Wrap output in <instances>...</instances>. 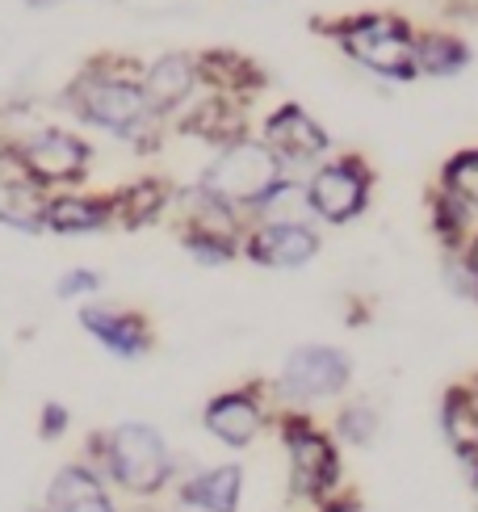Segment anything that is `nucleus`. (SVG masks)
<instances>
[{
  "label": "nucleus",
  "mask_w": 478,
  "mask_h": 512,
  "mask_svg": "<svg viewBox=\"0 0 478 512\" xmlns=\"http://www.w3.org/2000/svg\"><path fill=\"white\" fill-rule=\"evenodd\" d=\"M80 462H89L105 483L135 500H156L177 479V458H172L164 433L143 420H122L114 429L93 433L84 441Z\"/></svg>",
  "instance_id": "1"
},
{
  "label": "nucleus",
  "mask_w": 478,
  "mask_h": 512,
  "mask_svg": "<svg viewBox=\"0 0 478 512\" xmlns=\"http://www.w3.org/2000/svg\"><path fill=\"white\" fill-rule=\"evenodd\" d=\"M63 105L84 122V126H97V131L126 139L135 147L151 143V126H156V114L147 110L143 89H139V76L118 68V63H105V59H89L84 68L76 72V80L63 89Z\"/></svg>",
  "instance_id": "2"
},
{
  "label": "nucleus",
  "mask_w": 478,
  "mask_h": 512,
  "mask_svg": "<svg viewBox=\"0 0 478 512\" xmlns=\"http://www.w3.org/2000/svg\"><path fill=\"white\" fill-rule=\"evenodd\" d=\"M323 34L340 42V51L365 72L386 76V80H416V30L399 13H357L340 21H323Z\"/></svg>",
  "instance_id": "3"
},
{
  "label": "nucleus",
  "mask_w": 478,
  "mask_h": 512,
  "mask_svg": "<svg viewBox=\"0 0 478 512\" xmlns=\"http://www.w3.org/2000/svg\"><path fill=\"white\" fill-rule=\"evenodd\" d=\"M277 437L290 454V492L294 500L323 504L328 496L340 492L344 483V462H340V445L328 429H319L311 412L286 408L277 420Z\"/></svg>",
  "instance_id": "4"
},
{
  "label": "nucleus",
  "mask_w": 478,
  "mask_h": 512,
  "mask_svg": "<svg viewBox=\"0 0 478 512\" xmlns=\"http://www.w3.org/2000/svg\"><path fill=\"white\" fill-rule=\"evenodd\" d=\"M281 160L269 152L260 139H235L227 147H219V156L210 160V168L202 173L198 189L202 194H210L214 202H223L231 210H239V215H248V210L256 206V198L265 194L269 185L281 181Z\"/></svg>",
  "instance_id": "5"
},
{
  "label": "nucleus",
  "mask_w": 478,
  "mask_h": 512,
  "mask_svg": "<svg viewBox=\"0 0 478 512\" xmlns=\"http://www.w3.org/2000/svg\"><path fill=\"white\" fill-rule=\"evenodd\" d=\"M353 382V357L336 345H298L281 361V374L273 382V395L286 408L307 412L311 403L340 399Z\"/></svg>",
  "instance_id": "6"
},
{
  "label": "nucleus",
  "mask_w": 478,
  "mask_h": 512,
  "mask_svg": "<svg viewBox=\"0 0 478 512\" xmlns=\"http://www.w3.org/2000/svg\"><path fill=\"white\" fill-rule=\"evenodd\" d=\"M13 156L17 173L51 194V189H72L89 177L93 147L76 131H63V126H34V131L13 139Z\"/></svg>",
  "instance_id": "7"
},
{
  "label": "nucleus",
  "mask_w": 478,
  "mask_h": 512,
  "mask_svg": "<svg viewBox=\"0 0 478 512\" xmlns=\"http://www.w3.org/2000/svg\"><path fill=\"white\" fill-rule=\"evenodd\" d=\"M369 194H374V168L361 156H340L319 164L307 181V202L315 219L323 223H353L357 215H365Z\"/></svg>",
  "instance_id": "8"
},
{
  "label": "nucleus",
  "mask_w": 478,
  "mask_h": 512,
  "mask_svg": "<svg viewBox=\"0 0 478 512\" xmlns=\"http://www.w3.org/2000/svg\"><path fill=\"white\" fill-rule=\"evenodd\" d=\"M202 424L214 441L231 445V450H248V445L260 437V429L269 424V403L260 387H235L223 391L206 403Z\"/></svg>",
  "instance_id": "9"
},
{
  "label": "nucleus",
  "mask_w": 478,
  "mask_h": 512,
  "mask_svg": "<svg viewBox=\"0 0 478 512\" xmlns=\"http://www.w3.org/2000/svg\"><path fill=\"white\" fill-rule=\"evenodd\" d=\"M269 147V152L281 160V168L286 164H319L323 156L332 152V139L328 131L302 110V105L286 101V105H277V110L269 114L265 122V139H260Z\"/></svg>",
  "instance_id": "10"
},
{
  "label": "nucleus",
  "mask_w": 478,
  "mask_h": 512,
  "mask_svg": "<svg viewBox=\"0 0 478 512\" xmlns=\"http://www.w3.org/2000/svg\"><path fill=\"white\" fill-rule=\"evenodd\" d=\"M80 328L89 332L105 353H114L122 361H135L143 357L156 336H151V324L139 311H126V307H105V303H84L80 307Z\"/></svg>",
  "instance_id": "11"
},
{
  "label": "nucleus",
  "mask_w": 478,
  "mask_h": 512,
  "mask_svg": "<svg viewBox=\"0 0 478 512\" xmlns=\"http://www.w3.org/2000/svg\"><path fill=\"white\" fill-rule=\"evenodd\" d=\"M198 55H185V51H168L160 55L151 68L139 76V89L147 110L156 118H168L189 105V97L198 93Z\"/></svg>",
  "instance_id": "12"
},
{
  "label": "nucleus",
  "mask_w": 478,
  "mask_h": 512,
  "mask_svg": "<svg viewBox=\"0 0 478 512\" xmlns=\"http://www.w3.org/2000/svg\"><path fill=\"white\" fill-rule=\"evenodd\" d=\"M239 252L265 269H302L319 256L315 227H252L239 240Z\"/></svg>",
  "instance_id": "13"
},
{
  "label": "nucleus",
  "mask_w": 478,
  "mask_h": 512,
  "mask_svg": "<svg viewBox=\"0 0 478 512\" xmlns=\"http://www.w3.org/2000/svg\"><path fill=\"white\" fill-rule=\"evenodd\" d=\"M38 512H118V504L110 496V483L89 462H68L51 475Z\"/></svg>",
  "instance_id": "14"
},
{
  "label": "nucleus",
  "mask_w": 478,
  "mask_h": 512,
  "mask_svg": "<svg viewBox=\"0 0 478 512\" xmlns=\"http://www.w3.org/2000/svg\"><path fill=\"white\" fill-rule=\"evenodd\" d=\"M42 227L55 231V236H97V231L114 227V202H110V194H76V189H63V194L47 198Z\"/></svg>",
  "instance_id": "15"
},
{
  "label": "nucleus",
  "mask_w": 478,
  "mask_h": 512,
  "mask_svg": "<svg viewBox=\"0 0 478 512\" xmlns=\"http://www.w3.org/2000/svg\"><path fill=\"white\" fill-rule=\"evenodd\" d=\"M198 80L231 101H244L269 84V76L260 72V63H252L248 55H235V51H202L198 55Z\"/></svg>",
  "instance_id": "16"
},
{
  "label": "nucleus",
  "mask_w": 478,
  "mask_h": 512,
  "mask_svg": "<svg viewBox=\"0 0 478 512\" xmlns=\"http://www.w3.org/2000/svg\"><path fill=\"white\" fill-rule=\"evenodd\" d=\"M177 496L202 504L210 512H239V500H244V466L239 462H219V466H206V471L189 475Z\"/></svg>",
  "instance_id": "17"
},
{
  "label": "nucleus",
  "mask_w": 478,
  "mask_h": 512,
  "mask_svg": "<svg viewBox=\"0 0 478 512\" xmlns=\"http://www.w3.org/2000/svg\"><path fill=\"white\" fill-rule=\"evenodd\" d=\"M110 202H114V223L126 231H139L147 223H156L172 206V185L164 177H139L122 185L118 194H110Z\"/></svg>",
  "instance_id": "18"
},
{
  "label": "nucleus",
  "mask_w": 478,
  "mask_h": 512,
  "mask_svg": "<svg viewBox=\"0 0 478 512\" xmlns=\"http://www.w3.org/2000/svg\"><path fill=\"white\" fill-rule=\"evenodd\" d=\"M47 189L34 185L30 177H5L0 181V227L21 231V236H42V215H47Z\"/></svg>",
  "instance_id": "19"
},
{
  "label": "nucleus",
  "mask_w": 478,
  "mask_h": 512,
  "mask_svg": "<svg viewBox=\"0 0 478 512\" xmlns=\"http://www.w3.org/2000/svg\"><path fill=\"white\" fill-rule=\"evenodd\" d=\"M248 215L256 219V227H311L315 210L307 202V185L281 177L277 185H269L265 194L256 198Z\"/></svg>",
  "instance_id": "20"
},
{
  "label": "nucleus",
  "mask_w": 478,
  "mask_h": 512,
  "mask_svg": "<svg viewBox=\"0 0 478 512\" xmlns=\"http://www.w3.org/2000/svg\"><path fill=\"white\" fill-rule=\"evenodd\" d=\"M181 131L227 147V143H235V139H244V110H239V101L214 93V97L198 101V105H193V110L181 118Z\"/></svg>",
  "instance_id": "21"
},
{
  "label": "nucleus",
  "mask_w": 478,
  "mask_h": 512,
  "mask_svg": "<svg viewBox=\"0 0 478 512\" xmlns=\"http://www.w3.org/2000/svg\"><path fill=\"white\" fill-rule=\"evenodd\" d=\"M441 433L449 441V450L458 454V462L478 454V399L466 382L449 387L441 399Z\"/></svg>",
  "instance_id": "22"
},
{
  "label": "nucleus",
  "mask_w": 478,
  "mask_h": 512,
  "mask_svg": "<svg viewBox=\"0 0 478 512\" xmlns=\"http://www.w3.org/2000/svg\"><path fill=\"white\" fill-rule=\"evenodd\" d=\"M411 63H416V76H458L466 72L470 63V47L458 34H445V30H428L416 34V47H411Z\"/></svg>",
  "instance_id": "23"
},
{
  "label": "nucleus",
  "mask_w": 478,
  "mask_h": 512,
  "mask_svg": "<svg viewBox=\"0 0 478 512\" xmlns=\"http://www.w3.org/2000/svg\"><path fill=\"white\" fill-rule=\"evenodd\" d=\"M382 429V416L374 403H365V399H353V403H344V408L336 412V424H332V433L344 441V445H353V450H365V445H374Z\"/></svg>",
  "instance_id": "24"
},
{
  "label": "nucleus",
  "mask_w": 478,
  "mask_h": 512,
  "mask_svg": "<svg viewBox=\"0 0 478 512\" xmlns=\"http://www.w3.org/2000/svg\"><path fill=\"white\" fill-rule=\"evenodd\" d=\"M428 215H432V231H437V240L458 252L462 240H466V227H470V206L458 202L453 194H445V189H437V194L428 198Z\"/></svg>",
  "instance_id": "25"
},
{
  "label": "nucleus",
  "mask_w": 478,
  "mask_h": 512,
  "mask_svg": "<svg viewBox=\"0 0 478 512\" xmlns=\"http://www.w3.org/2000/svg\"><path fill=\"white\" fill-rule=\"evenodd\" d=\"M441 189H445V194H453L458 202H466L470 210H478V147H466V152L445 160Z\"/></svg>",
  "instance_id": "26"
},
{
  "label": "nucleus",
  "mask_w": 478,
  "mask_h": 512,
  "mask_svg": "<svg viewBox=\"0 0 478 512\" xmlns=\"http://www.w3.org/2000/svg\"><path fill=\"white\" fill-rule=\"evenodd\" d=\"M181 244L198 265H231L239 256V240L214 236V231H198V227H181Z\"/></svg>",
  "instance_id": "27"
},
{
  "label": "nucleus",
  "mask_w": 478,
  "mask_h": 512,
  "mask_svg": "<svg viewBox=\"0 0 478 512\" xmlns=\"http://www.w3.org/2000/svg\"><path fill=\"white\" fill-rule=\"evenodd\" d=\"M101 290V273L97 269H68V273H59V282H55V298H63V303H76V298H93Z\"/></svg>",
  "instance_id": "28"
},
{
  "label": "nucleus",
  "mask_w": 478,
  "mask_h": 512,
  "mask_svg": "<svg viewBox=\"0 0 478 512\" xmlns=\"http://www.w3.org/2000/svg\"><path fill=\"white\" fill-rule=\"evenodd\" d=\"M72 429V412H68V403H59V399H47L38 408V437L42 441H59V437H68Z\"/></svg>",
  "instance_id": "29"
},
{
  "label": "nucleus",
  "mask_w": 478,
  "mask_h": 512,
  "mask_svg": "<svg viewBox=\"0 0 478 512\" xmlns=\"http://www.w3.org/2000/svg\"><path fill=\"white\" fill-rule=\"evenodd\" d=\"M445 286L453 290V294H462V298H470V303H478V282L470 277V269H466V261H445Z\"/></svg>",
  "instance_id": "30"
},
{
  "label": "nucleus",
  "mask_w": 478,
  "mask_h": 512,
  "mask_svg": "<svg viewBox=\"0 0 478 512\" xmlns=\"http://www.w3.org/2000/svg\"><path fill=\"white\" fill-rule=\"evenodd\" d=\"M315 512H365V504L357 496H349V492H336V496H328L323 504H315Z\"/></svg>",
  "instance_id": "31"
},
{
  "label": "nucleus",
  "mask_w": 478,
  "mask_h": 512,
  "mask_svg": "<svg viewBox=\"0 0 478 512\" xmlns=\"http://www.w3.org/2000/svg\"><path fill=\"white\" fill-rule=\"evenodd\" d=\"M17 173V156H13V139L0 135V181Z\"/></svg>",
  "instance_id": "32"
},
{
  "label": "nucleus",
  "mask_w": 478,
  "mask_h": 512,
  "mask_svg": "<svg viewBox=\"0 0 478 512\" xmlns=\"http://www.w3.org/2000/svg\"><path fill=\"white\" fill-rule=\"evenodd\" d=\"M164 512H210V508H202V504H193V500H185V496H177Z\"/></svg>",
  "instance_id": "33"
},
{
  "label": "nucleus",
  "mask_w": 478,
  "mask_h": 512,
  "mask_svg": "<svg viewBox=\"0 0 478 512\" xmlns=\"http://www.w3.org/2000/svg\"><path fill=\"white\" fill-rule=\"evenodd\" d=\"M462 261H466V269H470V277H474V282H478V236L470 240V248H466V256H462Z\"/></svg>",
  "instance_id": "34"
},
{
  "label": "nucleus",
  "mask_w": 478,
  "mask_h": 512,
  "mask_svg": "<svg viewBox=\"0 0 478 512\" xmlns=\"http://www.w3.org/2000/svg\"><path fill=\"white\" fill-rule=\"evenodd\" d=\"M462 466H466V479H470V487L478 492V454H474V458H466Z\"/></svg>",
  "instance_id": "35"
},
{
  "label": "nucleus",
  "mask_w": 478,
  "mask_h": 512,
  "mask_svg": "<svg viewBox=\"0 0 478 512\" xmlns=\"http://www.w3.org/2000/svg\"><path fill=\"white\" fill-rule=\"evenodd\" d=\"M21 5H26V9H34V13H42V9H55L59 0H21Z\"/></svg>",
  "instance_id": "36"
},
{
  "label": "nucleus",
  "mask_w": 478,
  "mask_h": 512,
  "mask_svg": "<svg viewBox=\"0 0 478 512\" xmlns=\"http://www.w3.org/2000/svg\"><path fill=\"white\" fill-rule=\"evenodd\" d=\"M466 387H470V391H474V399H478V374H474V378L466 382Z\"/></svg>",
  "instance_id": "37"
},
{
  "label": "nucleus",
  "mask_w": 478,
  "mask_h": 512,
  "mask_svg": "<svg viewBox=\"0 0 478 512\" xmlns=\"http://www.w3.org/2000/svg\"><path fill=\"white\" fill-rule=\"evenodd\" d=\"M135 512H151V508H135Z\"/></svg>",
  "instance_id": "38"
}]
</instances>
